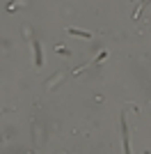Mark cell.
I'll return each instance as SVG.
<instances>
[{"instance_id":"obj_1","label":"cell","mask_w":151,"mask_h":154,"mask_svg":"<svg viewBox=\"0 0 151 154\" xmlns=\"http://www.w3.org/2000/svg\"><path fill=\"white\" fill-rule=\"evenodd\" d=\"M121 143H124V154H131V143H128V127H126V117L121 115Z\"/></svg>"},{"instance_id":"obj_2","label":"cell","mask_w":151,"mask_h":154,"mask_svg":"<svg viewBox=\"0 0 151 154\" xmlns=\"http://www.w3.org/2000/svg\"><path fill=\"white\" fill-rule=\"evenodd\" d=\"M34 51H37V67H41V46L34 42Z\"/></svg>"},{"instance_id":"obj_3","label":"cell","mask_w":151,"mask_h":154,"mask_svg":"<svg viewBox=\"0 0 151 154\" xmlns=\"http://www.w3.org/2000/svg\"><path fill=\"white\" fill-rule=\"evenodd\" d=\"M147 5V0H140V5H138V9H135V16H140L142 14V7Z\"/></svg>"}]
</instances>
